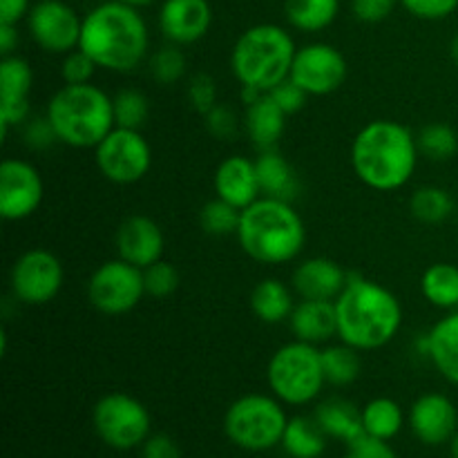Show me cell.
Returning a JSON list of instances; mask_svg holds the SVG:
<instances>
[{"instance_id": "cell-1", "label": "cell", "mask_w": 458, "mask_h": 458, "mask_svg": "<svg viewBox=\"0 0 458 458\" xmlns=\"http://www.w3.org/2000/svg\"><path fill=\"white\" fill-rule=\"evenodd\" d=\"M353 174L376 192H394L411 182L420 152L416 134L401 121L376 119L358 130L349 150Z\"/></svg>"}, {"instance_id": "cell-2", "label": "cell", "mask_w": 458, "mask_h": 458, "mask_svg": "<svg viewBox=\"0 0 458 458\" xmlns=\"http://www.w3.org/2000/svg\"><path fill=\"white\" fill-rule=\"evenodd\" d=\"M334 304L340 343L360 353L387 347L403 327L401 300L369 277L349 276L347 286Z\"/></svg>"}, {"instance_id": "cell-3", "label": "cell", "mask_w": 458, "mask_h": 458, "mask_svg": "<svg viewBox=\"0 0 458 458\" xmlns=\"http://www.w3.org/2000/svg\"><path fill=\"white\" fill-rule=\"evenodd\" d=\"M146 21L132 4L110 0L94 7L83 18L79 49H83L97 67L116 74L137 70L148 56Z\"/></svg>"}, {"instance_id": "cell-4", "label": "cell", "mask_w": 458, "mask_h": 458, "mask_svg": "<svg viewBox=\"0 0 458 458\" xmlns=\"http://www.w3.org/2000/svg\"><path fill=\"white\" fill-rule=\"evenodd\" d=\"M235 237L253 262L280 267L295 262L302 255L307 226L293 201L262 195L242 210Z\"/></svg>"}, {"instance_id": "cell-5", "label": "cell", "mask_w": 458, "mask_h": 458, "mask_svg": "<svg viewBox=\"0 0 458 458\" xmlns=\"http://www.w3.org/2000/svg\"><path fill=\"white\" fill-rule=\"evenodd\" d=\"M45 116L52 123L58 143L79 150H94L116 128L112 97L92 83H63L47 101Z\"/></svg>"}, {"instance_id": "cell-6", "label": "cell", "mask_w": 458, "mask_h": 458, "mask_svg": "<svg viewBox=\"0 0 458 458\" xmlns=\"http://www.w3.org/2000/svg\"><path fill=\"white\" fill-rule=\"evenodd\" d=\"M298 47L293 36L280 25L259 22L249 27L235 40L231 52L233 76L242 88L271 92L276 85L289 79Z\"/></svg>"}, {"instance_id": "cell-7", "label": "cell", "mask_w": 458, "mask_h": 458, "mask_svg": "<svg viewBox=\"0 0 458 458\" xmlns=\"http://www.w3.org/2000/svg\"><path fill=\"white\" fill-rule=\"evenodd\" d=\"M267 383L273 396L289 407H302L316 401L325 389L320 347L291 340L276 349L267 367Z\"/></svg>"}, {"instance_id": "cell-8", "label": "cell", "mask_w": 458, "mask_h": 458, "mask_svg": "<svg viewBox=\"0 0 458 458\" xmlns=\"http://www.w3.org/2000/svg\"><path fill=\"white\" fill-rule=\"evenodd\" d=\"M286 423L284 403L267 394H246L226 410L224 432L240 450L267 452L280 445Z\"/></svg>"}, {"instance_id": "cell-9", "label": "cell", "mask_w": 458, "mask_h": 458, "mask_svg": "<svg viewBox=\"0 0 458 458\" xmlns=\"http://www.w3.org/2000/svg\"><path fill=\"white\" fill-rule=\"evenodd\" d=\"M97 437L112 450H134L150 437V411L139 398L123 392L106 394L92 410Z\"/></svg>"}, {"instance_id": "cell-10", "label": "cell", "mask_w": 458, "mask_h": 458, "mask_svg": "<svg viewBox=\"0 0 458 458\" xmlns=\"http://www.w3.org/2000/svg\"><path fill=\"white\" fill-rule=\"evenodd\" d=\"M97 168L107 182L116 186H132L141 182L152 168V148L141 130L119 128L116 125L97 148H94Z\"/></svg>"}, {"instance_id": "cell-11", "label": "cell", "mask_w": 458, "mask_h": 458, "mask_svg": "<svg viewBox=\"0 0 458 458\" xmlns=\"http://www.w3.org/2000/svg\"><path fill=\"white\" fill-rule=\"evenodd\" d=\"M146 293L143 268L125 259H107L88 280V300L103 316H125L141 304Z\"/></svg>"}, {"instance_id": "cell-12", "label": "cell", "mask_w": 458, "mask_h": 458, "mask_svg": "<svg viewBox=\"0 0 458 458\" xmlns=\"http://www.w3.org/2000/svg\"><path fill=\"white\" fill-rule=\"evenodd\" d=\"M65 271L52 250L30 249L13 262L9 273V286L18 302L27 307L49 304L63 289Z\"/></svg>"}, {"instance_id": "cell-13", "label": "cell", "mask_w": 458, "mask_h": 458, "mask_svg": "<svg viewBox=\"0 0 458 458\" xmlns=\"http://www.w3.org/2000/svg\"><path fill=\"white\" fill-rule=\"evenodd\" d=\"M347 74V58L335 45L309 43L295 52L289 79L309 97H329L343 88Z\"/></svg>"}, {"instance_id": "cell-14", "label": "cell", "mask_w": 458, "mask_h": 458, "mask_svg": "<svg viewBox=\"0 0 458 458\" xmlns=\"http://www.w3.org/2000/svg\"><path fill=\"white\" fill-rule=\"evenodd\" d=\"M27 30L40 49L65 56L79 49L83 18L63 0H38L30 9Z\"/></svg>"}, {"instance_id": "cell-15", "label": "cell", "mask_w": 458, "mask_h": 458, "mask_svg": "<svg viewBox=\"0 0 458 458\" xmlns=\"http://www.w3.org/2000/svg\"><path fill=\"white\" fill-rule=\"evenodd\" d=\"M45 183L38 168L25 159H4L0 164V217L22 222L40 208Z\"/></svg>"}, {"instance_id": "cell-16", "label": "cell", "mask_w": 458, "mask_h": 458, "mask_svg": "<svg viewBox=\"0 0 458 458\" xmlns=\"http://www.w3.org/2000/svg\"><path fill=\"white\" fill-rule=\"evenodd\" d=\"M31 88L34 70L18 54L0 58V132L3 141L9 130L21 128L31 119Z\"/></svg>"}, {"instance_id": "cell-17", "label": "cell", "mask_w": 458, "mask_h": 458, "mask_svg": "<svg viewBox=\"0 0 458 458\" xmlns=\"http://www.w3.org/2000/svg\"><path fill=\"white\" fill-rule=\"evenodd\" d=\"M407 420H410L414 437L432 447L450 443L458 432L456 405L452 403V398L438 392H429L416 398Z\"/></svg>"}, {"instance_id": "cell-18", "label": "cell", "mask_w": 458, "mask_h": 458, "mask_svg": "<svg viewBox=\"0 0 458 458\" xmlns=\"http://www.w3.org/2000/svg\"><path fill=\"white\" fill-rule=\"evenodd\" d=\"M116 255L139 268L164 259L165 237L159 224L148 215H130L116 228Z\"/></svg>"}, {"instance_id": "cell-19", "label": "cell", "mask_w": 458, "mask_h": 458, "mask_svg": "<svg viewBox=\"0 0 458 458\" xmlns=\"http://www.w3.org/2000/svg\"><path fill=\"white\" fill-rule=\"evenodd\" d=\"M213 25L208 0H165L159 9V27L174 45H192L204 38Z\"/></svg>"}, {"instance_id": "cell-20", "label": "cell", "mask_w": 458, "mask_h": 458, "mask_svg": "<svg viewBox=\"0 0 458 458\" xmlns=\"http://www.w3.org/2000/svg\"><path fill=\"white\" fill-rule=\"evenodd\" d=\"M213 188L215 197L228 201V204L240 210L258 201L262 197V188H259L255 159H249L244 155L226 157L215 170Z\"/></svg>"}, {"instance_id": "cell-21", "label": "cell", "mask_w": 458, "mask_h": 458, "mask_svg": "<svg viewBox=\"0 0 458 458\" xmlns=\"http://www.w3.org/2000/svg\"><path fill=\"white\" fill-rule=\"evenodd\" d=\"M349 282V273L331 258H307L298 262L291 286L300 300H335Z\"/></svg>"}, {"instance_id": "cell-22", "label": "cell", "mask_w": 458, "mask_h": 458, "mask_svg": "<svg viewBox=\"0 0 458 458\" xmlns=\"http://www.w3.org/2000/svg\"><path fill=\"white\" fill-rule=\"evenodd\" d=\"M291 334L295 340L309 344H329L338 338V318L334 300H300L289 318Z\"/></svg>"}, {"instance_id": "cell-23", "label": "cell", "mask_w": 458, "mask_h": 458, "mask_svg": "<svg viewBox=\"0 0 458 458\" xmlns=\"http://www.w3.org/2000/svg\"><path fill=\"white\" fill-rule=\"evenodd\" d=\"M286 119L289 114L267 92L255 103L246 106L242 125H244L246 137L258 150H271V148H277L282 134H284Z\"/></svg>"}, {"instance_id": "cell-24", "label": "cell", "mask_w": 458, "mask_h": 458, "mask_svg": "<svg viewBox=\"0 0 458 458\" xmlns=\"http://www.w3.org/2000/svg\"><path fill=\"white\" fill-rule=\"evenodd\" d=\"M258 165L259 188L264 197H276V199L293 201L300 192V177L291 161L282 155L277 148L271 150H259L255 159Z\"/></svg>"}, {"instance_id": "cell-25", "label": "cell", "mask_w": 458, "mask_h": 458, "mask_svg": "<svg viewBox=\"0 0 458 458\" xmlns=\"http://www.w3.org/2000/svg\"><path fill=\"white\" fill-rule=\"evenodd\" d=\"M429 353L428 360L434 369L458 387V309L450 311L428 331Z\"/></svg>"}, {"instance_id": "cell-26", "label": "cell", "mask_w": 458, "mask_h": 458, "mask_svg": "<svg viewBox=\"0 0 458 458\" xmlns=\"http://www.w3.org/2000/svg\"><path fill=\"white\" fill-rule=\"evenodd\" d=\"M250 311L255 313L264 325H282L289 322L291 313L295 309L293 291L277 277H264L250 291Z\"/></svg>"}, {"instance_id": "cell-27", "label": "cell", "mask_w": 458, "mask_h": 458, "mask_svg": "<svg viewBox=\"0 0 458 458\" xmlns=\"http://www.w3.org/2000/svg\"><path fill=\"white\" fill-rule=\"evenodd\" d=\"M313 419H316V423L320 425L327 437L338 438L347 445L365 437L360 410L349 401H344V398H329V401L320 403Z\"/></svg>"}, {"instance_id": "cell-28", "label": "cell", "mask_w": 458, "mask_h": 458, "mask_svg": "<svg viewBox=\"0 0 458 458\" xmlns=\"http://www.w3.org/2000/svg\"><path fill=\"white\" fill-rule=\"evenodd\" d=\"M420 293L432 307L443 311L458 309V267L450 262H437L425 268L420 277Z\"/></svg>"}, {"instance_id": "cell-29", "label": "cell", "mask_w": 458, "mask_h": 458, "mask_svg": "<svg viewBox=\"0 0 458 458\" xmlns=\"http://www.w3.org/2000/svg\"><path fill=\"white\" fill-rule=\"evenodd\" d=\"M327 434L322 432L316 419L293 416L289 419L280 445L291 458H320L327 450Z\"/></svg>"}, {"instance_id": "cell-30", "label": "cell", "mask_w": 458, "mask_h": 458, "mask_svg": "<svg viewBox=\"0 0 458 458\" xmlns=\"http://www.w3.org/2000/svg\"><path fill=\"white\" fill-rule=\"evenodd\" d=\"M360 416L367 437L380 438V441H392V438H396L401 434L403 425H405L403 407L394 398L387 396L371 398L360 410Z\"/></svg>"}, {"instance_id": "cell-31", "label": "cell", "mask_w": 458, "mask_h": 458, "mask_svg": "<svg viewBox=\"0 0 458 458\" xmlns=\"http://www.w3.org/2000/svg\"><path fill=\"white\" fill-rule=\"evenodd\" d=\"M340 0H284V13L291 27L304 34H318L335 21Z\"/></svg>"}, {"instance_id": "cell-32", "label": "cell", "mask_w": 458, "mask_h": 458, "mask_svg": "<svg viewBox=\"0 0 458 458\" xmlns=\"http://www.w3.org/2000/svg\"><path fill=\"white\" fill-rule=\"evenodd\" d=\"M320 356L327 385H334V387H349V385L356 383L358 376H360V352L349 347V344H325V347L320 349Z\"/></svg>"}, {"instance_id": "cell-33", "label": "cell", "mask_w": 458, "mask_h": 458, "mask_svg": "<svg viewBox=\"0 0 458 458\" xmlns=\"http://www.w3.org/2000/svg\"><path fill=\"white\" fill-rule=\"evenodd\" d=\"M410 213L428 226L443 224L454 213V199L441 186H420L410 197Z\"/></svg>"}, {"instance_id": "cell-34", "label": "cell", "mask_w": 458, "mask_h": 458, "mask_svg": "<svg viewBox=\"0 0 458 458\" xmlns=\"http://www.w3.org/2000/svg\"><path fill=\"white\" fill-rule=\"evenodd\" d=\"M420 157L429 161H450L458 152V132L447 123H429L416 134Z\"/></svg>"}, {"instance_id": "cell-35", "label": "cell", "mask_w": 458, "mask_h": 458, "mask_svg": "<svg viewBox=\"0 0 458 458\" xmlns=\"http://www.w3.org/2000/svg\"><path fill=\"white\" fill-rule=\"evenodd\" d=\"M112 110H114V123L119 128L141 130L150 114V103L141 89L125 88L112 97Z\"/></svg>"}, {"instance_id": "cell-36", "label": "cell", "mask_w": 458, "mask_h": 458, "mask_svg": "<svg viewBox=\"0 0 458 458\" xmlns=\"http://www.w3.org/2000/svg\"><path fill=\"white\" fill-rule=\"evenodd\" d=\"M240 217H242V210L231 206L228 201L215 199L206 201L199 210V226L206 235H213V237H228V235H235L237 228H240Z\"/></svg>"}, {"instance_id": "cell-37", "label": "cell", "mask_w": 458, "mask_h": 458, "mask_svg": "<svg viewBox=\"0 0 458 458\" xmlns=\"http://www.w3.org/2000/svg\"><path fill=\"white\" fill-rule=\"evenodd\" d=\"M186 54L179 49V45L170 43L165 47H159L150 58H148V70L155 83L159 85H174L186 76Z\"/></svg>"}, {"instance_id": "cell-38", "label": "cell", "mask_w": 458, "mask_h": 458, "mask_svg": "<svg viewBox=\"0 0 458 458\" xmlns=\"http://www.w3.org/2000/svg\"><path fill=\"white\" fill-rule=\"evenodd\" d=\"M143 282H146V293L152 298H170L174 291L182 284V276H179L177 267L165 259L150 264L148 268H143Z\"/></svg>"}, {"instance_id": "cell-39", "label": "cell", "mask_w": 458, "mask_h": 458, "mask_svg": "<svg viewBox=\"0 0 458 458\" xmlns=\"http://www.w3.org/2000/svg\"><path fill=\"white\" fill-rule=\"evenodd\" d=\"M188 103L197 114H208L215 106H217V83L210 74L199 72L188 83Z\"/></svg>"}, {"instance_id": "cell-40", "label": "cell", "mask_w": 458, "mask_h": 458, "mask_svg": "<svg viewBox=\"0 0 458 458\" xmlns=\"http://www.w3.org/2000/svg\"><path fill=\"white\" fill-rule=\"evenodd\" d=\"M97 63L83 52V49H74V52L65 54L61 63V79L65 85H85L92 83L94 72H97Z\"/></svg>"}, {"instance_id": "cell-41", "label": "cell", "mask_w": 458, "mask_h": 458, "mask_svg": "<svg viewBox=\"0 0 458 458\" xmlns=\"http://www.w3.org/2000/svg\"><path fill=\"white\" fill-rule=\"evenodd\" d=\"M206 130H208L210 137L219 139V141H228V139L235 137L240 130H244L242 119L224 103H217L208 114H204Z\"/></svg>"}, {"instance_id": "cell-42", "label": "cell", "mask_w": 458, "mask_h": 458, "mask_svg": "<svg viewBox=\"0 0 458 458\" xmlns=\"http://www.w3.org/2000/svg\"><path fill=\"white\" fill-rule=\"evenodd\" d=\"M22 141L30 150H47L49 146L58 143L56 132H54L52 123L47 116H31L25 125H22Z\"/></svg>"}, {"instance_id": "cell-43", "label": "cell", "mask_w": 458, "mask_h": 458, "mask_svg": "<svg viewBox=\"0 0 458 458\" xmlns=\"http://www.w3.org/2000/svg\"><path fill=\"white\" fill-rule=\"evenodd\" d=\"M403 7L423 21H443L458 9V0H401Z\"/></svg>"}, {"instance_id": "cell-44", "label": "cell", "mask_w": 458, "mask_h": 458, "mask_svg": "<svg viewBox=\"0 0 458 458\" xmlns=\"http://www.w3.org/2000/svg\"><path fill=\"white\" fill-rule=\"evenodd\" d=\"M268 94H271L273 101H276L289 116L298 114V112L307 106V98H309V94L304 92L302 88H298L291 79L282 81V83L276 85Z\"/></svg>"}, {"instance_id": "cell-45", "label": "cell", "mask_w": 458, "mask_h": 458, "mask_svg": "<svg viewBox=\"0 0 458 458\" xmlns=\"http://www.w3.org/2000/svg\"><path fill=\"white\" fill-rule=\"evenodd\" d=\"M396 7V0H352V12L358 21L374 22L385 21Z\"/></svg>"}, {"instance_id": "cell-46", "label": "cell", "mask_w": 458, "mask_h": 458, "mask_svg": "<svg viewBox=\"0 0 458 458\" xmlns=\"http://www.w3.org/2000/svg\"><path fill=\"white\" fill-rule=\"evenodd\" d=\"M347 458H398L389 441H380L374 437H362L349 445Z\"/></svg>"}, {"instance_id": "cell-47", "label": "cell", "mask_w": 458, "mask_h": 458, "mask_svg": "<svg viewBox=\"0 0 458 458\" xmlns=\"http://www.w3.org/2000/svg\"><path fill=\"white\" fill-rule=\"evenodd\" d=\"M141 458H182V447L168 434H150L141 445Z\"/></svg>"}, {"instance_id": "cell-48", "label": "cell", "mask_w": 458, "mask_h": 458, "mask_svg": "<svg viewBox=\"0 0 458 458\" xmlns=\"http://www.w3.org/2000/svg\"><path fill=\"white\" fill-rule=\"evenodd\" d=\"M30 0H0V22L18 25L22 18L30 16Z\"/></svg>"}, {"instance_id": "cell-49", "label": "cell", "mask_w": 458, "mask_h": 458, "mask_svg": "<svg viewBox=\"0 0 458 458\" xmlns=\"http://www.w3.org/2000/svg\"><path fill=\"white\" fill-rule=\"evenodd\" d=\"M18 47V25L0 22V56H12Z\"/></svg>"}, {"instance_id": "cell-50", "label": "cell", "mask_w": 458, "mask_h": 458, "mask_svg": "<svg viewBox=\"0 0 458 458\" xmlns=\"http://www.w3.org/2000/svg\"><path fill=\"white\" fill-rule=\"evenodd\" d=\"M450 54H452V61H454L456 65H458V31H456V36H454V38H452V45H450Z\"/></svg>"}, {"instance_id": "cell-51", "label": "cell", "mask_w": 458, "mask_h": 458, "mask_svg": "<svg viewBox=\"0 0 458 458\" xmlns=\"http://www.w3.org/2000/svg\"><path fill=\"white\" fill-rule=\"evenodd\" d=\"M450 456L458 458V432L452 437V441H450Z\"/></svg>"}, {"instance_id": "cell-52", "label": "cell", "mask_w": 458, "mask_h": 458, "mask_svg": "<svg viewBox=\"0 0 458 458\" xmlns=\"http://www.w3.org/2000/svg\"><path fill=\"white\" fill-rule=\"evenodd\" d=\"M119 3L132 4V7H143V4H150V3H155V0H119Z\"/></svg>"}]
</instances>
